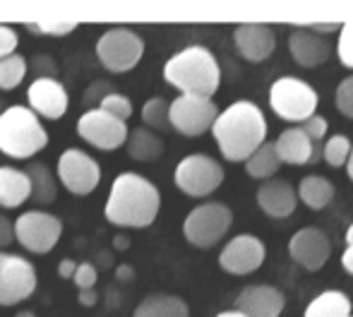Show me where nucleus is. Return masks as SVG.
Listing matches in <instances>:
<instances>
[{"label": "nucleus", "mask_w": 353, "mask_h": 317, "mask_svg": "<svg viewBox=\"0 0 353 317\" xmlns=\"http://www.w3.org/2000/svg\"><path fill=\"white\" fill-rule=\"evenodd\" d=\"M161 209L159 187L137 173H121L113 178L103 216L118 229H147Z\"/></svg>", "instance_id": "1"}, {"label": "nucleus", "mask_w": 353, "mask_h": 317, "mask_svg": "<svg viewBox=\"0 0 353 317\" xmlns=\"http://www.w3.org/2000/svg\"><path fill=\"white\" fill-rule=\"evenodd\" d=\"M212 135L226 161H245L267 142V121L260 106L252 101H236L219 111Z\"/></svg>", "instance_id": "2"}, {"label": "nucleus", "mask_w": 353, "mask_h": 317, "mask_svg": "<svg viewBox=\"0 0 353 317\" xmlns=\"http://www.w3.org/2000/svg\"><path fill=\"white\" fill-rule=\"evenodd\" d=\"M163 79L181 94L212 99L221 84V68L210 48L188 46L166 61Z\"/></svg>", "instance_id": "3"}, {"label": "nucleus", "mask_w": 353, "mask_h": 317, "mask_svg": "<svg viewBox=\"0 0 353 317\" xmlns=\"http://www.w3.org/2000/svg\"><path fill=\"white\" fill-rule=\"evenodd\" d=\"M48 147V130L41 118L22 103L0 111V152L17 161L37 156Z\"/></svg>", "instance_id": "4"}, {"label": "nucleus", "mask_w": 353, "mask_h": 317, "mask_svg": "<svg viewBox=\"0 0 353 317\" xmlns=\"http://www.w3.org/2000/svg\"><path fill=\"white\" fill-rule=\"evenodd\" d=\"M144 56V39L130 27H111L99 37L97 58L108 72H130Z\"/></svg>", "instance_id": "5"}, {"label": "nucleus", "mask_w": 353, "mask_h": 317, "mask_svg": "<svg viewBox=\"0 0 353 317\" xmlns=\"http://www.w3.org/2000/svg\"><path fill=\"white\" fill-rule=\"evenodd\" d=\"M320 96L307 82L298 77H279L270 87V106L281 121L303 123L315 116Z\"/></svg>", "instance_id": "6"}, {"label": "nucleus", "mask_w": 353, "mask_h": 317, "mask_svg": "<svg viewBox=\"0 0 353 317\" xmlns=\"http://www.w3.org/2000/svg\"><path fill=\"white\" fill-rule=\"evenodd\" d=\"M233 224V212L223 202H205L195 207L183 221V236L195 247H214L228 234Z\"/></svg>", "instance_id": "7"}, {"label": "nucleus", "mask_w": 353, "mask_h": 317, "mask_svg": "<svg viewBox=\"0 0 353 317\" xmlns=\"http://www.w3.org/2000/svg\"><path fill=\"white\" fill-rule=\"evenodd\" d=\"M14 241L34 255H48L63 236V221L51 212L29 209L12 221Z\"/></svg>", "instance_id": "8"}, {"label": "nucleus", "mask_w": 353, "mask_h": 317, "mask_svg": "<svg viewBox=\"0 0 353 317\" xmlns=\"http://www.w3.org/2000/svg\"><path fill=\"white\" fill-rule=\"evenodd\" d=\"M176 187L188 197H210L223 183V166L207 154H190L181 158L173 173Z\"/></svg>", "instance_id": "9"}, {"label": "nucleus", "mask_w": 353, "mask_h": 317, "mask_svg": "<svg viewBox=\"0 0 353 317\" xmlns=\"http://www.w3.org/2000/svg\"><path fill=\"white\" fill-rule=\"evenodd\" d=\"M56 178L70 195L87 197L101 183V166H99V161L92 154L77 150V147H68L58 156Z\"/></svg>", "instance_id": "10"}, {"label": "nucleus", "mask_w": 353, "mask_h": 317, "mask_svg": "<svg viewBox=\"0 0 353 317\" xmlns=\"http://www.w3.org/2000/svg\"><path fill=\"white\" fill-rule=\"evenodd\" d=\"M219 108L212 99L181 94L168 103V125L185 137H200L212 130Z\"/></svg>", "instance_id": "11"}, {"label": "nucleus", "mask_w": 353, "mask_h": 317, "mask_svg": "<svg viewBox=\"0 0 353 317\" xmlns=\"http://www.w3.org/2000/svg\"><path fill=\"white\" fill-rule=\"evenodd\" d=\"M128 132H130V127L125 121L108 116L99 106L84 111L77 121V135L99 152H116L125 147Z\"/></svg>", "instance_id": "12"}, {"label": "nucleus", "mask_w": 353, "mask_h": 317, "mask_svg": "<svg viewBox=\"0 0 353 317\" xmlns=\"http://www.w3.org/2000/svg\"><path fill=\"white\" fill-rule=\"evenodd\" d=\"M37 291V269L22 255L0 250V305H17Z\"/></svg>", "instance_id": "13"}, {"label": "nucleus", "mask_w": 353, "mask_h": 317, "mask_svg": "<svg viewBox=\"0 0 353 317\" xmlns=\"http://www.w3.org/2000/svg\"><path fill=\"white\" fill-rule=\"evenodd\" d=\"M267 257L265 243L257 236L241 234L226 243L219 252V267L233 276H245L252 274L262 267Z\"/></svg>", "instance_id": "14"}, {"label": "nucleus", "mask_w": 353, "mask_h": 317, "mask_svg": "<svg viewBox=\"0 0 353 317\" xmlns=\"http://www.w3.org/2000/svg\"><path fill=\"white\" fill-rule=\"evenodd\" d=\"M27 108L43 121H61L70 108V94L56 77H37L27 87Z\"/></svg>", "instance_id": "15"}, {"label": "nucleus", "mask_w": 353, "mask_h": 317, "mask_svg": "<svg viewBox=\"0 0 353 317\" xmlns=\"http://www.w3.org/2000/svg\"><path fill=\"white\" fill-rule=\"evenodd\" d=\"M288 255L296 265L305 267L307 272H320L332 255V243L325 231L315 229V226H305L291 236Z\"/></svg>", "instance_id": "16"}, {"label": "nucleus", "mask_w": 353, "mask_h": 317, "mask_svg": "<svg viewBox=\"0 0 353 317\" xmlns=\"http://www.w3.org/2000/svg\"><path fill=\"white\" fill-rule=\"evenodd\" d=\"M286 298L276 286L270 284H252L238 294L236 310L245 317H279Z\"/></svg>", "instance_id": "17"}, {"label": "nucleus", "mask_w": 353, "mask_h": 317, "mask_svg": "<svg viewBox=\"0 0 353 317\" xmlns=\"http://www.w3.org/2000/svg\"><path fill=\"white\" fill-rule=\"evenodd\" d=\"M238 53L250 63H262L274 53L276 37L270 24H238L233 32Z\"/></svg>", "instance_id": "18"}, {"label": "nucleus", "mask_w": 353, "mask_h": 317, "mask_svg": "<svg viewBox=\"0 0 353 317\" xmlns=\"http://www.w3.org/2000/svg\"><path fill=\"white\" fill-rule=\"evenodd\" d=\"M257 205L272 219H288L298 207L296 187L283 178H270L257 190Z\"/></svg>", "instance_id": "19"}, {"label": "nucleus", "mask_w": 353, "mask_h": 317, "mask_svg": "<svg viewBox=\"0 0 353 317\" xmlns=\"http://www.w3.org/2000/svg\"><path fill=\"white\" fill-rule=\"evenodd\" d=\"M288 51H291L293 61L301 68H317L322 63H327L332 46L325 37L310 32L307 27H298L288 37Z\"/></svg>", "instance_id": "20"}, {"label": "nucleus", "mask_w": 353, "mask_h": 317, "mask_svg": "<svg viewBox=\"0 0 353 317\" xmlns=\"http://www.w3.org/2000/svg\"><path fill=\"white\" fill-rule=\"evenodd\" d=\"M274 152L281 163L303 166V163H315L322 156V147L312 145L301 127H288L274 142Z\"/></svg>", "instance_id": "21"}, {"label": "nucleus", "mask_w": 353, "mask_h": 317, "mask_svg": "<svg viewBox=\"0 0 353 317\" xmlns=\"http://www.w3.org/2000/svg\"><path fill=\"white\" fill-rule=\"evenodd\" d=\"M27 200H32V183L22 168L0 166V207L17 209Z\"/></svg>", "instance_id": "22"}, {"label": "nucleus", "mask_w": 353, "mask_h": 317, "mask_svg": "<svg viewBox=\"0 0 353 317\" xmlns=\"http://www.w3.org/2000/svg\"><path fill=\"white\" fill-rule=\"evenodd\" d=\"M132 317H190V308L178 296L152 294L137 305Z\"/></svg>", "instance_id": "23"}, {"label": "nucleus", "mask_w": 353, "mask_h": 317, "mask_svg": "<svg viewBox=\"0 0 353 317\" xmlns=\"http://www.w3.org/2000/svg\"><path fill=\"white\" fill-rule=\"evenodd\" d=\"M128 154L135 161L149 163V161H157L159 156L163 154V142L157 132H152L149 127H135V130L128 132Z\"/></svg>", "instance_id": "24"}, {"label": "nucleus", "mask_w": 353, "mask_h": 317, "mask_svg": "<svg viewBox=\"0 0 353 317\" xmlns=\"http://www.w3.org/2000/svg\"><path fill=\"white\" fill-rule=\"evenodd\" d=\"M296 195L312 212H320L334 200V185L325 176H305L296 187Z\"/></svg>", "instance_id": "25"}, {"label": "nucleus", "mask_w": 353, "mask_h": 317, "mask_svg": "<svg viewBox=\"0 0 353 317\" xmlns=\"http://www.w3.org/2000/svg\"><path fill=\"white\" fill-rule=\"evenodd\" d=\"M351 298L344 291H325L307 303L303 317H349Z\"/></svg>", "instance_id": "26"}, {"label": "nucleus", "mask_w": 353, "mask_h": 317, "mask_svg": "<svg viewBox=\"0 0 353 317\" xmlns=\"http://www.w3.org/2000/svg\"><path fill=\"white\" fill-rule=\"evenodd\" d=\"M29 183H32V200H37L39 205H51L58 195V183L53 178V173L48 171L46 163H29L27 171Z\"/></svg>", "instance_id": "27"}, {"label": "nucleus", "mask_w": 353, "mask_h": 317, "mask_svg": "<svg viewBox=\"0 0 353 317\" xmlns=\"http://www.w3.org/2000/svg\"><path fill=\"white\" fill-rule=\"evenodd\" d=\"M279 166H281V161L274 152V142H265L260 150H255L245 158L248 176L257 178V181H270V178H274V173L279 171Z\"/></svg>", "instance_id": "28"}, {"label": "nucleus", "mask_w": 353, "mask_h": 317, "mask_svg": "<svg viewBox=\"0 0 353 317\" xmlns=\"http://www.w3.org/2000/svg\"><path fill=\"white\" fill-rule=\"evenodd\" d=\"M27 58L12 53V56L3 58L0 61V92H10V89H17L19 84L27 77Z\"/></svg>", "instance_id": "29"}, {"label": "nucleus", "mask_w": 353, "mask_h": 317, "mask_svg": "<svg viewBox=\"0 0 353 317\" xmlns=\"http://www.w3.org/2000/svg\"><path fill=\"white\" fill-rule=\"evenodd\" d=\"M351 145H353V142L346 135L330 137V140H327V145L322 147V158H325V161L330 163L332 168L346 166V161H349V154H351Z\"/></svg>", "instance_id": "30"}, {"label": "nucleus", "mask_w": 353, "mask_h": 317, "mask_svg": "<svg viewBox=\"0 0 353 317\" xmlns=\"http://www.w3.org/2000/svg\"><path fill=\"white\" fill-rule=\"evenodd\" d=\"M99 108L108 116L118 118V121H125L132 116V101L125 96V94H118V92H108L106 96H101L99 101Z\"/></svg>", "instance_id": "31"}, {"label": "nucleus", "mask_w": 353, "mask_h": 317, "mask_svg": "<svg viewBox=\"0 0 353 317\" xmlns=\"http://www.w3.org/2000/svg\"><path fill=\"white\" fill-rule=\"evenodd\" d=\"M142 121L147 127H154V130H163L168 125V103L163 99L154 96L149 99L142 106Z\"/></svg>", "instance_id": "32"}, {"label": "nucleus", "mask_w": 353, "mask_h": 317, "mask_svg": "<svg viewBox=\"0 0 353 317\" xmlns=\"http://www.w3.org/2000/svg\"><path fill=\"white\" fill-rule=\"evenodd\" d=\"M336 53L344 68L353 70V22H346L339 27V43H336Z\"/></svg>", "instance_id": "33"}, {"label": "nucleus", "mask_w": 353, "mask_h": 317, "mask_svg": "<svg viewBox=\"0 0 353 317\" xmlns=\"http://www.w3.org/2000/svg\"><path fill=\"white\" fill-rule=\"evenodd\" d=\"M334 103H336V108H339L341 116H346L353 121V75H349L339 82L336 94H334Z\"/></svg>", "instance_id": "34"}, {"label": "nucleus", "mask_w": 353, "mask_h": 317, "mask_svg": "<svg viewBox=\"0 0 353 317\" xmlns=\"http://www.w3.org/2000/svg\"><path fill=\"white\" fill-rule=\"evenodd\" d=\"M301 130L305 132V137L312 142V145H320V142L327 137L330 123H327V118H322V116H317V113H315V116H310L307 121H303Z\"/></svg>", "instance_id": "35"}, {"label": "nucleus", "mask_w": 353, "mask_h": 317, "mask_svg": "<svg viewBox=\"0 0 353 317\" xmlns=\"http://www.w3.org/2000/svg\"><path fill=\"white\" fill-rule=\"evenodd\" d=\"M97 279H99V272L92 262H77V269L72 274V281L77 286V291H89L97 286Z\"/></svg>", "instance_id": "36"}, {"label": "nucleus", "mask_w": 353, "mask_h": 317, "mask_svg": "<svg viewBox=\"0 0 353 317\" xmlns=\"http://www.w3.org/2000/svg\"><path fill=\"white\" fill-rule=\"evenodd\" d=\"M17 46H19V34L14 27L10 24H0V61L12 53H17Z\"/></svg>", "instance_id": "37"}, {"label": "nucleus", "mask_w": 353, "mask_h": 317, "mask_svg": "<svg viewBox=\"0 0 353 317\" xmlns=\"http://www.w3.org/2000/svg\"><path fill=\"white\" fill-rule=\"evenodd\" d=\"M27 29L37 37H68L77 29V24H48V22H41V24H27Z\"/></svg>", "instance_id": "38"}, {"label": "nucleus", "mask_w": 353, "mask_h": 317, "mask_svg": "<svg viewBox=\"0 0 353 317\" xmlns=\"http://www.w3.org/2000/svg\"><path fill=\"white\" fill-rule=\"evenodd\" d=\"M12 241H14L12 221H10L5 214H0V247H8Z\"/></svg>", "instance_id": "39"}, {"label": "nucleus", "mask_w": 353, "mask_h": 317, "mask_svg": "<svg viewBox=\"0 0 353 317\" xmlns=\"http://www.w3.org/2000/svg\"><path fill=\"white\" fill-rule=\"evenodd\" d=\"M34 68L39 70V77H53L56 75V63H53L48 56H39L37 63H34Z\"/></svg>", "instance_id": "40"}, {"label": "nucleus", "mask_w": 353, "mask_h": 317, "mask_svg": "<svg viewBox=\"0 0 353 317\" xmlns=\"http://www.w3.org/2000/svg\"><path fill=\"white\" fill-rule=\"evenodd\" d=\"M77 300H79V305H84V308H94V305L99 303V296H97V291H94V289L79 291V294H77Z\"/></svg>", "instance_id": "41"}, {"label": "nucleus", "mask_w": 353, "mask_h": 317, "mask_svg": "<svg viewBox=\"0 0 353 317\" xmlns=\"http://www.w3.org/2000/svg\"><path fill=\"white\" fill-rule=\"evenodd\" d=\"M74 269H77V262L68 257V260H63L61 265H58V276H61V279H72Z\"/></svg>", "instance_id": "42"}, {"label": "nucleus", "mask_w": 353, "mask_h": 317, "mask_svg": "<svg viewBox=\"0 0 353 317\" xmlns=\"http://www.w3.org/2000/svg\"><path fill=\"white\" fill-rule=\"evenodd\" d=\"M341 267L346 269V274H351L353 276V247L349 245L344 250V255H341Z\"/></svg>", "instance_id": "43"}, {"label": "nucleus", "mask_w": 353, "mask_h": 317, "mask_svg": "<svg viewBox=\"0 0 353 317\" xmlns=\"http://www.w3.org/2000/svg\"><path fill=\"white\" fill-rule=\"evenodd\" d=\"M116 276H118V281H132L135 272H132V267H130V265H118Z\"/></svg>", "instance_id": "44"}, {"label": "nucleus", "mask_w": 353, "mask_h": 317, "mask_svg": "<svg viewBox=\"0 0 353 317\" xmlns=\"http://www.w3.org/2000/svg\"><path fill=\"white\" fill-rule=\"evenodd\" d=\"M310 32H315V34H330V32H339V24H312V27H307Z\"/></svg>", "instance_id": "45"}, {"label": "nucleus", "mask_w": 353, "mask_h": 317, "mask_svg": "<svg viewBox=\"0 0 353 317\" xmlns=\"http://www.w3.org/2000/svg\"><path fill=\"white\" fill-rule=\"evenodd\" d=\"M346 173H349V178L353 181V145H351V154H349V161H346Z\"/></svg>", "instance_id": "46"}, {"label": "nucleus", "mask_w": 353, "mask_h": 317, "mask_svg": "<svg viewBox=\"0 0 353 317\" xmlns=\"http://www.w3.org/2000/svg\"><path fill=\"white\" fill-rule=\"evenodd\" d=\"M216 317H245V315L238 313V310H223V313H219Z\"/></svg>", "instance_id": "47"}, {"label": "nucleus", "mask_w": 353, "mask_h": 317, "mask_svg": "<svg viewBox=\"0 0 353 317\" xmlns=\"http://www.w3.org/2000/svg\"><path fill=\"white\" fill-rule=\"evenodd\" d=\"M113 245L118 247V250H125V245H128V238H116V241H113Z\"/></svg>", "instance_id": "48"}, {"label": "nucleus", "mask_w": 353, "mask_h": 317, "mask_svg": "<svg viewBox=\"0 0 353 317\" xmlns=\"http://www.w3.org/2000/svg\"><path fill=\"white\" fill-rule=\"evenodd\" d=\"M346 243H349V245L353 247V224L349 226V229H346Z\"/></svg>", "instance_id": "49"}, {"label": "nucleus", "mask_w": 353, "mask_h": 317, "mask_svg": "<svg viewBox=\"0 0 353 317\" xmlns=\"http://www.w3.org/2000/svg\"><path fill=\"white\" fill-rule=\"evenodd\" d=\"M17 317H34V313H29V310H22V313H19Z\"/></svg>", "instance_id": "50"}, {"label": "nucleus", "mask_w": 353, "mask_h": 317, "mask_svg": "<svg viewBox=\"0 0 353 317\" xmlns=\"http://www.w3.org/2000/svg\"><path fill=\"white\" fill-rule=\"evenodd\" d=\"M349 317H353V315H349Z\"/></svg>", "instance_id": "51"}]
</instances>
